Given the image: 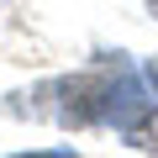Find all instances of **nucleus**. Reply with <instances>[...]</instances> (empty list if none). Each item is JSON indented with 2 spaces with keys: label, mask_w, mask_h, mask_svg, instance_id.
Returning <instances> with one entry per match:
<instances>
[{
  "label": "nucleus",
  "mask_w": 158,
  "mask_h": 158,
  "mask_svg": "<svg viewBox=\"0 0 158 158\" xmlns=\"http://www.w3.org/2000/svg\"><path fill=\"white\" fill-rule=\"evenodd\" d=\"M148 6H153V16H158V0H148Z\"/></svg>",
  "instance_id": "obj_3"
},
{
  "label": "nucleus",
  "mask_w": 158,
  "mask_h": 158,
  "mask_svg": "<svg viewBox=\"0 0 158 158\" xmlns=\"http://www.w3.org/2000/svg\"><path fill=\"white\" fill-rule=\"evenodd\" d=\"M121 132H127V142H132V148H148V153H158V111L137 106V111L121 121Z\"/></svg>",
  "instance_id": "obj_1"
},
{
  "label": "nucleus",
  "mask_w": 158,
  "mask_h": 158,
  "mask_svg": "<svg viewBox=\"0 0 158 158\" xmlns=\"http://www.w3.org/2000/svg\"><path fill=\"white\" fill-rule=\"evenodd\" d=\"M148 79H153V90H158V58H153V69H148Z\"/></svg>",
  "instance_id": "obj_2"
}]
</instances>
